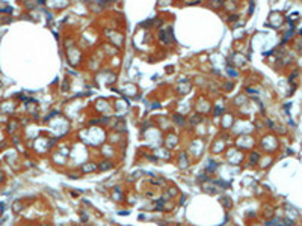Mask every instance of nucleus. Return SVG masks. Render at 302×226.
I'll return each mask as SVG.
<instances>
[{
    "label": "nucleus",
    "mask_w": 302,
    "mask_h": 226,
    "mask_svg": "<svg viewBox=\"0 0 302 226\" xmlns=\"http://www.w3.org/2000/svg\"><path fill=\"white\" fill-rule=\"evenodd\" d=\"M224 149H225V140H224V139H218V140L212 145V151L216 152V154H218V152H222Z\"/></svg>",
    "instance_id": "1"
},
{
    "label": "nucleus",
    "mask_w": 302,
    "mask_h": 226,
    "mask_svg": "<svg viewBox=\"0 0 302 226\" xmlns=\"http://www.w3.org/2000/svg\"><path fill=\"white\" fill-rule=\"evenodd\" d=\"M178 157H180V163H178L180 167H187L189 166V155L186 152H181Z\"/></svg>",
    "instance_id": "2"
},
{
    "label": "nucleus",
    "mask_w": 302,
    "mask_h": 226,
    "mask_svg": "<svg viewBox=\"0 0 302 226\" xmlns=\"http://www.w3.org/2000/svg\"><path fill=\"white\" fill-rule=\"evenodd\" d=\"M95 169H97V166H95L92 161H88L86 164L82 166V170L85 172V174H86V172H91V170H95Z\"/></svg>",
    "instance_id": "3"
}]
</instances>
